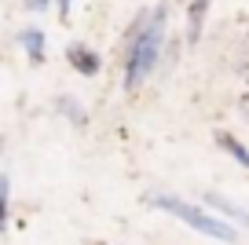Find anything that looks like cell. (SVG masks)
Listing matches in <instances>:
<instances>
[{
  "label": "cell",
  "instance_id": "6da1fadb",
  "mask_svg": "<svg viewBox=\"0 0 249 245\" xmlns=\"http://www.w3.org/2000/svg\"><path fill=\"white\" fill-rule=\"evenodd\" d=\"M165 205L172 209L176 216H183L187 223H195L198 230H205V234H213V238H231V230L227 227H220L216 220H209V216H202L198 209H191V205H183V201H165Z\"/></svg>",
  "mask_w": 249,
  "mask_h": 245
},
{
  "label": "cell",
  "instance_id": "7a4b0ae2",
  "mask_svg": "<svg viewBox=\"0 0 249 245\" xmlns=\"http://www.w3.org/2000/svg\"><path fill=\"white\" fill-rule=\"evenodd\" d=\"M246 114H249V103H246Z\"/></svg>",
  "mask_w": 249,
  "mask_h": 245
}]
</instances>
